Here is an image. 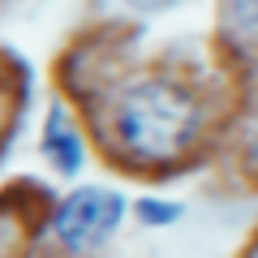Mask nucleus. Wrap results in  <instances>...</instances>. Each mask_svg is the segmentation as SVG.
I'll use <instances>...</instances> for the list:
<instances>
[{
	"mask_svg": "<svg viewBox=\"0 0 258 258\" xmlns=\"http://www.w3.org/2000/svg\"><path fill=\"white\" fill-rule=\"evenodd\" d=\"M194 103L168 82H142L120 99L116 134L138 159H172L194 138Z\"/></svg>",
	"mask_w": 258,
	"mask_h": 258,
	"instance_id": "f257e3e1",
	"label": "nucleus"
},
{
	"mask_svg": "<svg viewBox=\"0 0 258 258\" xmlns=\"http://www.w3.org/2000/svg\"><path fill=\"white\" fill-rule=\"evenodd\" d=\"M125 215V198L112 189H78L69 194L60 207H56V237H60L64 249L74 254H86V249L103 245L112 228Z\"/></svg>",
	"mask_w": 258,
	"mask_h": 258,
	"instance_id": "f03ea898",
	"label": "nucleus"
},
{
	"mask_svg": "<svg viewBox=\"0 0 258 258\" xmlns=\"http://www.w3.org/2000/svg\"><path fill=\"white\" fill-rule=\"evenodd\" d=\"M43 151H47V159H52L60 172H78L82 168V147H78V138L64 129V116H60V108H52L47 112V129H43Z\"/></svg>",
	"mask_w": 258,
	"mask_h": 258,
	"instance_id": "7ed1b4c3",
	"label": "nucleus"
},
{
	"mask_svg": "<svg viewBox=\"0 0 258 258\" xmlns=\"http://www.w3.org/2000/svg\"><path fill=\"white\" fill-rule=\"evenodd\" d=\"M224 18L241 39L258 35V0H224Z\"/></svg>",
	"mask_w": 258,
	"mask_h": 258,
	"instance_id": "20e7f679",
	"label": "nucleus"
},
{
	"mask_svg": "<svg viewBox=\"0 0 258 258\" xmlns=\"http://www.w3.org/2000/svg\"><path fill=\"white\" fill-rule=\"evenodd\" d=\"M138 215H142L147 224H172L176 215H181V207H176V203H164V207H159L155 198H142V203H138Z\"/></svg>",
	"mask_w": 258,
	"mask_h": 258,
	"instance_id": "39448f33",
	"label": "nucleus"
},
{
	"mask_svg": "<svg viewBox=\"0 0 258 258\" xmlns=\"http://www.w3.org/2000/svg\"><path fill=\"white\" fill-rule=\"evenodd\" d=\"M138 9H164V5H172V0H134Z\"/></svg>",
	"mask_w": 258,
	"mask_h": 258,
	"instance_id": "423d86ee",
	"label": "nucleus"
}]
</instances>
